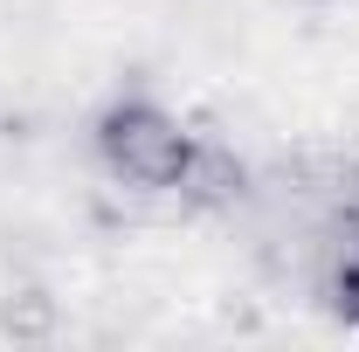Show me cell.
<instances>
[{
  "mask_svg": "<svg viewBox=\"0 0 359 352\" xmlns=\"http://www.w3.org/2000/svg\"><path fill=\"white\" fill-rule=\"evenodd\" d=\"M97 152H104V166L125 180V187H138V194H173L180 173H187V159H194V132L180 125L173 111H159L145 97H125V104H111L97 118Z\"/></svg>",
  "mask_w": 359,
  "mask_h": 352,
  "instance_id": "1",
  "label": "cell"
},
{
  "mask_svg": "<svg viewBox=\"0 0 359 352\" xmlns=\"http://www.w3.org/2000/svg\"><path fill=\"white\" fill-rule=\"evenodd\" d=\"M173 194H187L194 208H235V201L249 194V166H242L228 145H201V138H194V159H187V173H180Z\"/></svg>",
  "mask_w": 359,
  "mask_h": 352,
  "instance_id": "2",
  "label": "cell"
}]
</instances>
